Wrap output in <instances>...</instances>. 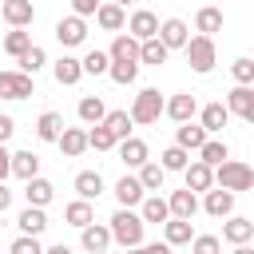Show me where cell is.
<instances>
[{"instance_id": "obj_3", "label": "cell", "mask_w": 254, "mask_h": 254, "mask_svg": "<svg viewBox=\"0 0 254 254\" xmlns=\"http://www.w3.org/2000/svg\"><path fill=\"white\" fill-rule=\"evenodd\" d=\"M183 52H187V64H190L198 75L214 71V60H218V52H214V36H190Z\"/></svg>"}, {"instance_id": "obj_27", "label": "cell", "mask_w": 254, "mask_h": 254, "mask_svg": "<svg viewBox=\"0 0 254 254\" xmlns=\"http://www.w3.org/2000/svg\"><path fill=\"white\" fill-rule=\"evenodd\" d=\"M194 32H198V36H214V32H222V8H214V4L198 8V12H194Z\"/></svg>"}, {"instance_id": "obj_49", "label": "cell", "mask_w": 254, "mask_h": 254, "mask_svg": "<svg viewBox=\"0 0 254 254\" xmlns=\"http://www.w3.org/2000/svg\"><path fill=\"white\" fill-rule=\"evenodd\" d=\"M71 8H75V16H95V8H99V0H71Z\"/></svg>"}, {"instance_id": "obj_2", "label": "cell", "mask_w": 254, "mask_h": 254, "mask_svg": "<svg viewBox=\"0 0 254 254\" xmlns=\"http://www.w3.org/2000/svg\"><path fill=\"white\" fill-rule=\"evenodd\" d=\"M214 183L222 187V190H250L254 187V167L250 163H238V159H222L218 167H214Z\"/></svg>"}, {"instance_id": "obj_43", "label": "cell", "mask_w": 254, "mask_h": 254, "mask_svg": "<svg viewBox=\"0 0 254 254\" xmlns=\"http://www.w3.org/2000/svg\"><path fill=\"white\" fill-rule=\"evenodd\" d=\"M187 163H190V151L187 147H167L163 151V171H187Z\"/></svg>"}, {"instance_id": "obj_47", "label": "cell", "mask_w": 254, "mask_h": 254, "mask_svg": "<svg viewBox=\"0 0 254 254\" xmlns=\"http://www.w3.org/2000/svg\"><path fill=\"white\" fill-rule=\"evenodd\" d=\"M8 254H44V246H40V238L36 234H20L16 242H12V250Z\"/></svg>"}, {"instance_id": "obj_5", "label": "cell", "mask_w": 254, "mask_h": 254, "mask_svg": "<svg viewBox=\"0 0 254 254\" xmlns=\"http://www.w3.org/2000/svg\"><path fill=\"white\" fill-rule=\"evenodd\" d=\"M28 95H36L28 71H0V99H28Z\"/></svg>"}, {"instance_id": "obj_1", "label": "cell", "mask_w": 254, "mask_h": 254, "mask_svg": "<svg viewBox=\"0 0 254 254\" xmlns=\"http://www.w3.org/2000/svg\"><path fill=\"white\" fill-rule=\"evenodd\" d=\"M107 222H111V242H119L123 250H131V246L143 242V226H147V222H143V214H135L131 206H119Z\"/></svg>"}, {"instance_id": "obj_54", "label": "cell", "mask_w": 254, "mask_h": 254, "mask_svg": "<svg viewBox=\"0 0 254 254\" xmlns=\"http://www.w3.org/2000/svg\"><path fill=\"white\" fill-rule=\"evenodd\" d=\"M230 254H254V250H250V246H246V242H242V246H234V250H230Z\"/></svg>"}, {"instance_id": "obj_55", "label": "cell", "mask_w": 254, "mask_h": 254, "mask_svg": "<svg viewBox=\"0 0 254 254\" xmlns=\"http://www.w3.org/2000/svg\"><path fill=\"white\" fill-rule=\"evenodd\" d=\"M111 4H119V8H127V4H131V0H111Z\"/></svg>"}, {"instance_id": "obj_31", "label": "cell", "mask_w": 254, "mask_h": 254, "mask_svg": "<svg viewBox=\"0 0 254 254\" xmlns=\"http://www.w3.org/2000/svg\"><path fill=\"white\" fill-rule=\"evenodd\" d=\"M12 175L24 179V183L36 179V175H40V155H36V151H16V155H12Z\"/></svg>"}, {"instance_id": "obj_38", "label": "cell", "mask_w": 254, "mask_h": 254, "mask_svg": "<svg viewBox=\"0 0 254 254\" xmlns=\"http://www.w3.org/2000/svg\"><path fill=\"white\" fill-rule=\"evenodd\" d=\"M28 48H32V32H24V28H12V32L4 36V52H8V56H16V60H20Z\"/></svg>"}, {"instance_id": "obj_53", "label": "cell", "mask_w": 254, "mask_h": 254, "mask_svg": "<svg viewBox=\"0 0 254 254\" xmlns=\"http://www.w3.org/2000/svg\"><path fill=\"white\" fill-rule=\"evenodd\" d=\"M44 254H71V246H64V242H60V246H48Z\"/></svg>"}, {"instance_id": "obj_10", "label": "cell", "mask_w": 254, "mask_h": 254, "mask_svg": "<svg viewBox=\"0 0 254 254\" xmlns=\"http://www.w3.org/2000/svg\"><path fill=\"white\" fill-rule=\"evenodd\" d=\"M0 16L12 24V28H28L36 20V4L32 0H4L0 4Z\"/></svg>"}, {"instance_id": "obj_52", "label": "cell", "mask_w": 254, "mask_h": 254, "mask_svg": "<svg viewBox=\"0 0 254 254\" xmlns=\"http://www.w3.org/2000/svg\"><path fill=\"white\" fill-rule=\"evenodd\" d=\"M8 206H12V190H8V187H4V183H0V214H4V210H8Z\"/></svg>"}, {"instance_id": "obj_32", "label": "cell", "mask_w": 254, "mask_h": 254, "mask_svg": "<svg viewBox=\"0 0 254 254\" xmlns=\"http://www.w3.org/2000/svg\"><path fill=\"white\" fill-rule=\"evenodd\" d=\"M75 194L87 198V202L99 198V194H103V175H99V171H79V175H75Z\"/></svg>"}, {"instance_id": "obj_12", "label": "cell", "mask_w": 254, "mask_h": 254, "mask_svg": "<svg viewBox=\"0 0 254 254\" xmlns=\"http://www.w3.org/2000/svg\"><path fill=\"white\" fill-rule=\"evenodd\" d=\"M111 64H139V40L131 36V32H119L115 40H111Z\"/></svg>"}, {"instance_id": "obj_15", "label": "cell", "mask_w": 254, "mask_h": 254, "mask_svg": "<svg viewBox=\"0 0 254 254\" xmlns=\"http://www.w3.org/2000/svg\"><path fill=\"white\" fill-rule=\"evenodd\" d=\"M79 242H83V250H87V254H99V250H107V246H111V226L87 222V226L79 230Z\"/></svg>"}, {"instance_id": "obj_40", "label": "cell", "mask_w": 254, "mask_h": 254, "mask_svg": "<svg viewBox=\"0 0 254 254\" xmlns=\"http://www.w3.org/2000/svg\"><path fill=\"white\" fill-rule=\"evenodd\" d=\"M79 64H83V75H107V67H111V56H107V52H95V48H91V52H87V56H83Z\"/></svg>"}, {"instance_id": "obj_50", "label": "cell", "mask_w": 254, "mask_h": 254, "mask_svg": "<svg viewBox=\"0 0 254 254\" xmlns=\"http://www.w3.org/2000/svg\"><path fill=\"white\" fill-rule=\"evenodd\" d=\"M8 175H12V151H8L4 143H0V183H4Z\"/></svg>"}, {"instance_id": "obj_46", "label": "cell", "mask_w": 254, "mask_h": 254, "mask_svg": "<svg viewBox=\"0 0 254 254\" xmlns=\"http://www.w3.org/2000/svg\"><path fill=\"white\" fill-rule=\"evenodd\" d=\"M107 75H111L115 83H123V87H127V83H135V75H139V64H111V67H107Z\"/></svg>"}, {"instance_id": "obj_33", "label": "cell", "mask_w": 254, "mask_h": 254, "mask_svg": "<svg viewBox=\"0 0 254 254\" xmlns=\"http://www.w3.org/2000/svg\"><path fill=\"white\" fill-rule=\"evenodd\" d=\"M139 214H143V222H167V218H171V206H167V198H159V194H143Z\"/></svg>"}, {"instance_id": "obj_20", "label": "cell", "mask_w": 254, "mask_h": 254, "mask_svg": "<svg viewBox=\"0 0 254 254\" xmlns=\"http://www.w3.org/2000/svg\"><path fill=\"white\" fill-rule=\"evenodd\" d=\"M183 175H187V187H190L194 194H198V190H210V187H214V167H206V163H198V159H190Z\"/></svg>"}, {"instance_id": "obj_21", "label": "cell", "mask_w": 254, "mask_h": 254, "mask_svg": "<svg viewBox=\"0 0 254 254\" xmlns=\"http://www.w3.org/2000/svg\"><path fill=\"white\" fill-rule=\"evenodd\" d=\"M143 183H139V175H123L119 183H115V198H119V206H139L143 202Z\"/></svg>"}, {"instance_id": "obj_39", "label": "cell", "mask_w": 254, "mask_h": 254, "mask_svg": "<svg viewBox=\"0 0 254 254\" xmlns=\"http://www.w3.org/2000/svg\"><path fill=\"white\" fill-rule=\"evenodd\" d=\"M103 127H107L115 139H127V135H131V111H107V115H103Z\"/></svg>"}, {"instance_id": "obj_29", "label": "cell", "mask_w": 254, "mask_h": 254, "mask_svg": "<svg viewBox=\"0 0 254 254\" xmlns=\"http://www.w3.org/2000/svg\"><path fill=\"white\" fill-rule=\"evenodd\" d=\"M52 194H56V187H52L48 179H40V175L24 183V198H28V206H48Z\"/></svg>"}, {"instance_id": "obj_22", "label": "cell", "mask_w": 254, "mask_h": 254, "mask_svg": "<svg viewBox=\"0 0 254 254\" xmlns=\"http://www.w3.org/2000/svg\"><path fill=\"white\" fill-rule=\"evenodd\" d=\"M64 135V115L60 111H44L40 119H36V139L40 143H56Z\"/></svg>"}, {"instance_id": "obj_4", "label": "cell", "mask_w": 254, "mask_h": 254, "mask_svg": "<svg viewBox=\"0 0 254 254\" xmlns=\"http://www.w3.org/2000/svg\"><path fill=\"white\" fill-rule=\"evenodd\" d=\"M163 95H159V87H143L139 95H135V103H131V123H143V127H151V123H159V115H163Z\"/></svg>"}, {"instance_id": "obj_13", "label": "cell", "mask_w": 254, "mask_h": 254, "mask_svg": "<svg viewBox=\"0 0 254 254\" xmlns=\"http://www.w3.org/2000/svg\"><path fill=\"white\" fill-rule=\"evenodd\" d=\"M167 206H171V218H194L198 214V194L190 187H183V190H175L167 198Z\"/></svg>"}, {"instance_id": "obj_17", "label": "cell", "mask_w": 254, "mask_h": 254, "mask_svg": "<svg viewBox=\"0 0 254 254\" xmlns=\"http://www.w3.org/2000/svg\"><path fill=\"white\" fill-rule=\"evenodd\" d=\"M159 40L175 52V48H187V40H190V32H187V24L179 20V16H171V20H163L159 24Z\"/></svg>"}, {"instance_id": "obj_56", "label": "cell", "mask_w": 254, "mask_h": 254, "mask_svg": "<svg viewBox=\"0 0 254 254\" xmlns=\"http://www.w3.org/2000/svg\"><path fill=\"white\" fill-rule=\"evenodd\" d=\"M99 254H107V250H99Z\"/></svg>"}, {"instance_id": "obj_6", "label": "cell", "mask_w": 254, "mask_h": 254, "mask_svg": "<svg viewBox=\"0 0 254 254\" xmlns=\"http://www.w3.org/2000/svg\"><path fill=\"white\" fill-rule=\"evenodd\" d=\"M226 111L238 115V119H246V123H254V87L250 83H234L226 91Z\"/></svg>"}, {"instance_id": "obj_9", "label": "cell", "mask_w": 254, "mask_h": 254, "mask_svg": "<svg viewBox=\"0 0 254 254\" xmlns=\"http://www.w3.org/2000/svg\"><path fill=\"white\" fill-rule=\"evenodd\" d=\"M202 210H206L210 218H226V214H234V190L210 187V190H206V198H202Z\"/></svg>"}, {"instance_id": "obj_48", "label": "cell", "mask_w": 254, "mask_h": 254, "mask_svg": "<svg viewBox=\"0 0 254 254\" xmlns=\"http://www.w3.org/2000/svg\"><path fill=\"white\" fill-rule=\"evenodd\" d=\"M127 254H171V246H167V242H139V246H131Z\"/></svg>"}, {"instance_id": "obj_42", "label": "cell", "mask_w": 254, "mask_h": 254, "mask_svg": "<svg viewBox=\"0 0 254 254\" xmlns=\"http://www.w3.org/2000/svg\"><path fill=\"white\" fill-rule=\"evenodd\" d=\"M115 143H119V139H115L103 123H95V127L87 131V147H95V151H115Z\"/></svg>"}, {"instance_id": "obj_24", "label": "cell", "mask_w": 254, "mask_h": 254, "mask_svg": "<svg viewBox=\"0 0 254 254\" xmlns=\"http://www.w3.org/2000/svg\"><path fill=\"white\" fill-rule=\"evenodd\" d=\"M115 151H119V159H123L127 167H143V163H147V143H143V139H135V135L119 139V143H115Z\"/></svg>"}, {"instance_id": "obj_16", "label": "cell", "mask_w": 254, "mask_h": 254, "mask_svg": "<svg viewBox=\"0 0 254 254\" xmlns=\"http://www.w3.org/2000/svg\"><path fill=\"white\" fill-rule=\"evenodd\" d=\"M95 24H99L103 32H123V28H127V12H123L119 4H111V0H107V4H99V8H95Z\"/></svg>"}, {"instance_id": "obj_37", "label": "cell", "mask_w": 254, "mask_h": 254, "mask_svg": "<svg viewBox=\"0 0 254 254\" xmlns=\"http://www.w3.org/2000/svg\"><path fill=\"white\" fill-rule=\"evenodd\" d=\"M163 179H167V171H163V163H143L139 167V183H143V190H163Z\"/></svg>"}, {"instance_id": "obj_23", "label": "cell", "mask_w": 254, "mask_h": 254, "mask_svg": "<svg viewBox=\"0 0 254 254\" xmlns=\"http://www.w3.org/2000/svg\"><path fill=\"white\" fill-rule=\"evenodd\" d=\"M56 143H60V151H64L67 159H79V155L87 151V131H83V127H64V135H60Z\"/></svg>"}, {"instance_id": "obj_34", "label": "cell", "mask_w": 254, "mask_h": 254, "mask_svg": "<svg viewBox=\"0 0 254 254\" xmlns=\"http://www.w3.org/2000/svg\"><path fill=\"white\" fill-rule=\"evenodd\" d=\"M75 115H79L87 127H95V123H103L107 107H103V99H99V95H83V99H79V107H75Z\"/></svg>"}, {"instance_id": "obj_19", "label": "cell", "mask_w": 254, "mask_h": 254, "mask_svg": "<svg viewBox=\"0 0 254 254\" xmlns=\"http://www.w3.org/2000/svg\"><path fill=\"white\" fill-rule=\"evenodd\" d=\"M198 123H202V131H206V135H218V131L230 123V111H226V103H206V107L198 111Z\"/></svg>"}, {"instance_id": "obj_51", "label": "cell", "mask_w": 254, "mask_h": 254, "mask_svg": "<svg viewBox=\"0 0 254 254\" xmlns=\"http://www.w3.org/2000/svg\"><path fill=\"white\" fill-rule=\"evenodd\" d=\"M12 131H16V119H12V115H0V143H8Z\"/></svg>"}, {"instance_id": "obj_45", "label": "cell", "mask_w": 254, "mask_h": 254, "mask_svg": "<svg viewBox=\"0 0 254 254\" xmlns=\"http://www.w3.org/2000/svg\"><path fill=\"white\" fill-rule=\"evenodd\" d=\"M230 75H234V83H254V60L250 56H238L230 64Z\"/></svg>"}, {"instance_id": "obj_35", "label": "cell", "mask_w": 254, "mask_h": 254, "mask_svg": "<svg viewBox=\"0 0 254 254\" xmlns=\"http://www.w3.org/2000/svg\"><path fill=\"white\" fill-rule=\"evenodd\" d=\"M64 218H67V226H87V222H95V210H91V202L87 198H75V202H67L64 206Z\"/></svg>"}, {"instance_id": "obj_7", "label": "cell", "mask_w": 254, "mask_h": 254, "mask_svg": "<svg viewBox=\"0 0 254 254\" xmlns=\"http://www.w3.org/2000/svg\"><path fill=\"white\" fill-rule=\"evenodd\" d=\"M163 115L175 119V123H187V119L198 115V99H194L190 91H179V95H171V99L163 103Z\"/></svg>"}, {"instance_id": "obj_30", "label": "cell", "mask_w": 254, "mask_h": 254, "mask_svg": "<svg viewBox=\"0 0 254 254\" xmlns=\"http://www.w3.org/2000/svg\"><path fill=\"white\" fill-rule=\"evenodd\" d=\"M167 56H171V48H167L159 36H151V40H143V44H139V64L159 67V64H167Z\"/></svg>"}, {"instance_id": "obj_44", "label": "cell", "mask_w": 254, "mask_h": 254, "mask_svg": "<svg viewBox=\"0 0 254 254\" xmlns=\"http://www.w3.org/2000/svg\"><path fill=\"white\" fill-rule=\"evenodd\" d=\"M190 254H222V238H214V234H194V238H190Z\"/></svg>"}, {"instance_id": "obj_25", "label": "cell", "mask_w": 254, "mask_h": 254, "mask_svg": "<svg viewBox=\"0 0 254 254\" xmlns=\"http://www.w3.org/2000/svg\"><path fill=\"white\" fill-rule=\"evenodd\" d=\"M16 226H20V234H44L48 230V214H44V206H24L20 210V218H16Z\"/></svg>"}, {"instance_id": "obj_36", "label": "cell", "mask_w": 254, "mask_h": 254, "mask_svg": "<svg viewBox=\"0 0 254 254\" xmlns=\"http://www.w3.org/2000/svg\"><path fill=\"white\" fill-rule=\"evenodd\" d=\"M222 159H230V151H226V143H222V139H206V143L198 147V163H206V167H218Z\"/></svg>"}, {"instance_id": "obj_14", "label": "cell", "mask_w": 254, "mask_h": 254, "mask_svg": "<svg viewBox=\"0 0 254 254\" xmlns=\"http://www.w3.org/2000/svg\"><path fill=\"white\" fill-rule=\"evenodd\" d=\"M222 238H226L230 246H242V242L254 238V222H250V218H238V214H226V222H222Z\"/></svg>"}, {"instance_id": "obj_26", "label": "cell", "mask_w": 254, "mask_h": 254, "mask_svg": "<svg viewBox=\"0 0 254 254\" xmlns=\"http://www.w3.org/2000/svg\"><path fill=\"white\" fill-rule=\"evenodd\" d=\"M190 238H194L190 218H167V222H163V242H167V246H187Z\"/></svg>"}, {"instance_id": "obj_11", "label": "cell", "mask_w": 254, "mask_h": 254, "mask_svg": "<svg viewBox=\"0 0 254 254\" xmlns=\"http://www.w3.org/2000/svg\"><path fill=\"white\" fill-rule=\"evenodd\" d=\"M127 32L143 44V40H151V36H159V16L155 12H147V8H139V12H131V20H127Z\"/></svg>"}, {"instance_id": "obj_41", "label": "cell", "mask_w": 254, "mask_h": 254, "mask_svg": "<svg viewBox=\"0 0 254 254\" xmlns=\"http://www.w3.org/2000/svg\"><path fill=\"white\" fill-rule=\"evenodd\" d=\"M44 64H48V52H44L40 44H32V48H28L24 56H20V71H28V75H36V71H40Z\"/></svg>"}, {"instance_id": "obj_8", "label": "cell", "mask_w": 254, "mask_h": 254, "mask_svg": "<svg viewBox=\"0 0 254 254\" xmlns=\"http://www.w3.org/2000/svg\"><path fill=\"white\" fill-rule=\"evenodd\" d=\"M56 40H60L64 48H79V44L87 40V24H83V16H64V20L56 24Z\"/></svg>"}, {"instance_id": "obj_18", "label": "cell", "mask_w": 254, "mask_h": 254, "mask_svg": "<svg viewBox=\"0 0 254 254\" xmlns=\"http://www.w3.org/2000/svg\"><path fill=\"white\" fill-rule=\"evenodd\" d=\"M52 75H56V83H60V87H71V83H79V79H83V64H79L75 56H60V60H56V67H52Z\"/></svg>"}, {"instance_id": "obj_28", "label": "cell", "mask_w": 254, "mask_h": 254, "mask_svg": "<svg viewBox=\"0 0 254 254\" xmlns=\"http://www.w3.org/2000/svg\"><path fill=\"white\" fill-rule=\"evenodd\" d=\"M206 139H210V135L202 131V123H190V119H187V123H179V131H175V143H179V147H187V151H198Z\"/></svg>"}]
</instances>
